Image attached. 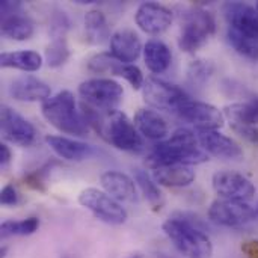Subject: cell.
I'll list each match as a JSON object with an SVG mask.
<instances>
[{
    "label": "cell",
    "instance_id": "ba28073f",
    "mask_svg": "<svg viewBox=\"0 0 258 258\" xmlns=\"http://www.w3.org/2000/svg\"><path fill=\"white\" fill-rule=\"evenodd\" d=\"M142 92H144L145 101L151 104L153 107L160 109V110L175 112V113L178 107L181 106V103L190 98L180 86L169 83L156 76L147 77L142 86Z\"/></svg>",
    "mask_w": 258,
    "mask_h": 258
},
{
    "label": "cell",
    "instance_id": "f546056e",
    "mask_svg": "<svg viewBox=\"0 0 258 258\" xmlns=\"http://www.w3.org/2000/svg\"><path fill=\"white\" fill-rule=\"evenodd\" d=\"M39 228L38 218H27L23 221H5L0 227V236L3 239L12 236H30Z\"/></svg>",
    "mask_w": 258,
    "mask_h": 258
},
{
    "label": "cell",
    "instance_id": "e575fe53",
    "mask_svg": "<svg viewBox=\"0 0 258 258\" xmlns=\"http://www.w3.org/2000/svg\"><path fill=\"white\" fill-rule=\"evenodd\" d=\"M70 29V20L65 12L56 11L50 20V35L51 36H65Z\"/></svg>",
    "mask_w": 258,
    "mask_h": 258
},
{
    "label": "cell",
    "instance_id": "277c9868",
    "mask_svg": "<svg viewBox=\"0 0 258 258\" xmlns=\"http://www.w3.org/2000/svg\"><path fill=\"white\" fill-rule=\"evenodd\" d=\"M184 23L178 38V45L186 53L200 50L216 30V21L203 8H192L183 14Z\"/></svg>",
    "mask_w": 258,
    "mask_h": 258
},
{
    "label": "cell",
    "instance_id": "b9f144b4",
    "mask_svg": "<svg viewBox=\"0 0 258 258\" xmlns=\"http://www.w3.org/2000/svg\"><path fill=\"white\" fill-rule=\"evenodd\" d=\"M255 9H257V12H258V3H257V5H255Z\"/></svg>",
    "mask_w": 258,
    "mask_h": 258
},
{
    "label": "cell",
    "instance_id": "5bb4252c",
    "mask_svg": "<svg viewBox=\"0 0 258 258\" xmlns=\"http://www.w3.org/2000/svg\"><path fill=\"white\" fill-rule=\"evenodd\" d=\"M2 35L15 39L26 41L33 35V23L23 12L20 2H2Z\"/></svg>",
    "mask_w": 258,
    "mask_h": 258
},
{
    "label": "cell",
    "instance_id": "8d00e7d4",
    "mask_svg": "<svg viewBox=\"0 0 258 258\" xmlns=\"http://www.w3.org/2000/svg\"><path fill=\"white\" fill-rule=\"evenodd\" d=\"M11 162V150L8 148V145L2 144L0 145V166L6 168Z\"/></svg>",
    "mask_w": 258,
    "mask_h": 258
},
{
    "label": "cell",
    "instance_id": "ab89813d",
    "mask_svg": "<svg viewBox=\"0 0 258 258\" xmlns=\"http://www.w3.org/2000/svg\"><path fill=\"white\" fill-rule=\"evenodd\" d=\"M6 255V248H2V251H0V258H5Z\"/></svg>",
    "mask_w": 258,
    "mask_h": 258
},
{
    "label": "cell",
    "instance_id": "4fadbf2b",
    "mask_svg": "<svg viewBox=\"0 0 258 258\" xmlns=\"http://www.w3.org/2000/svg\"><path fill=\"white\" fill-rule=\"evenodd\" d=\"M0 128L6 141L20 147H30L36 138L35 127L9 106L0 109Z\"/></svg>",
    "mask_w": 258,
    "mask_h": 258
},
{
    "label": "cell",
    "instance_id": "9c48e42d",
    "mask_svg": "<svg viewBox=\"0 0 258 258\" xmlns=\"http://www.w3.org/2000/svg\"><path fill=\"white\" fill-rule=\"evenodd\" d=\"M224 116L231 128L245 141L258 147V97L254 95L248 101L233 103L224 109Z\"/></svg>",
    "mask_w": 258,
    "mask_h": 258
},
{
    "label": "cell",
    "instance_id": "ac0fdd59",
    "mask_svg": "<svg viewBox=\"0 0 258 258\" xmlns=\"http://www.w3.org/2000/svg\"><path fill=\"white\" fill-rule=\"evenodd\" d=\"M100 183L107 195L119 203H138V192L135 181L118 171H107L100 177Z\"/></svg>",
    "mask_w": 258,
    "mask_h": 258
},
{
    "label": "cell",
    "instance_id": "74e56055",
    "mask_svg": "<svg viewBox=\"0 0 258 258\" xmlns=\"http://www.w3.org/2000/svg\"><path fill=\"white\" fill-rule=\"evenodd\" d=\"M242 249L248 258H258V242H248Z\"/></svg>",
    "mask_w": 258,
    "mask_h": 258
},
{
    "label": "cell",
    "instance_id": "7c38bea8",
    "mask_svg": "<svg viewBox=\"0 0 258 258\" xmlns=\"http://www.w3.org/2000/svg\"><path fill=\"white\" fill-rule=\"evenodd\" d=\"M177 113L187 122L194 124L197 130H218L224 125V113L204 101L198 100H186L178 107Z\"/></svg>",
    "mask_w": 258,
    "mask_h": 258
},
{
    "label": "cell",
    "instance_id": "8992f818",
    "mask_svg": "<svg viewBox=\"0 0 258 258\" xmlns=\"http://www.w3.org/2000/svg\"><path fill=\"white\" fill-rule=\"evenodd\" d=\"M79 94L85 104L109 113L121 101L124 89L110 79H89L79 86Z\"/></svg>",
    "mask_w": 258,
    "mask_h": 258
},
{
    "label": "cell",
    "instance_id": "ffe728a7",
    "mask_svg": "<svg viewBox=\"0 0 258 258\" xmlns=\"http://www.w3.org/2000/svg\"><path fill=\"white\" fill-rule=\"evenodd\" d=\"M9 92L18 101H45L50 98L51 89L38 77L23 76L11 83Z\"/></svg>",
    "mask_w": 258,
    "mask_h": 258
},
{
    "label": "cell",
    "instance_id": "d6a6232c",
    "mask_svg": "<svg viewBox=\"0 0 258 258\" xmlns=\"http://www.w3.org/2000/svg\"><path fill=\"white\" fill-rule=\"evenodd\" d=\"M113 74L119 76V77H124L132 85V88H135V89H141L144 86V83H145L142 71L136 65H133V63H122V62H119L115 67Z\"/></svg>",
    "mask_w": 258,
    "mask_h": 258
},
{
    "label": "cell",
    "instance_id": "8fae6325",
    "mask_svg": "<svg viewBox=\"0 0 258 258\" xmlns=\"http://www.w3.org/2000/svg\"><path fill=\"white\" fill-rule=\"evenodd\" d=\"M215 192L224 200L230 201H248L255 195V186L245 175L233 171H219L212 180Z\"/></svg>",
    "mask_w": 258,
    "mask_h": 258
},
{
    "label": "cell",
    "instance_id": "cb8c5ba5",
    "mask_svg": "<svg viewBox=\"0 0 258 258\" xmlns=\"http://www.w3.org/2000/svg\"><path fill=\"white\" fill-rule=\"evenodd\" d=\"M144 59H145V65L151 73L160 74L169 68L172 54L165 42L159 39H151L144 47Z\"/></svg>",
    "mask_w": 258,
    "mask_h": 258
},
{
    "label": "cell",
    "instance_id": "484cf974",
    "mask_svg": "<svg viewBox=\"0 0 258 258\" xmlns=\"http://www.w3.org/2000/svg\"><path fill=\"white\" fill-rule=\"evenodd\" d=\"M85 32L91 44H103L110 38V29L104 14L98 9H91L85 15Z\"/></svg>",
    "mask_w": 258,
    "mask_h": 258
},
{
    "label": "cell",
    "instance_id": "2e32d148",
    "mask_svg": "<svg viewBox=\"0 0 258 258\" xmlns=\"http://www.w3.org/2000/svg\"><path fill=\"white\" fill-rule=\"evenodd\" d=\"M197 132H198L197 135L198 142L206 150V153L218 159H227V160H237L243 156L240 145L234 139L219 133L218 130H197Z\"/></svg>",
    "mask_w": 258,
    "mask_h": 258
},
{
    "label": "cell",
    "instance_id": "44dd1931",
    "mask_svg": "<svg viewBox=\"0 0 258 258\" xmlns=\"http://www.w3.org/2000/svg\"><path fill=\"white\" fill-rule=\"evenodd\" d=\"M45 142L51 147V150L62 159L70 162H82L95 154V148L80 141H74L63 136H45Z\"/></svg>",
    "mask_w": 258,
    "mask_h": 258
},
{
    "label": "cell",
    "instance_id": "1f68e13d",
    "mask_svg": "<svg viewBox=\"0 0 258 258\" xmlns=\"http://www.w3.org/2000/svg\"><path fill=\"white\" fill-rule=\"evenodd\" d=\"M119 62L121 60H118L112 53H98L88 60V70L95 74H113V70Z\"/></svg>",
    "mask_w": 258,
    "mask_h": 258
},
{
    "label": "cell",
    "instance_id": "603a6c76",
    "mask_svg": "<svg viewBox=\"0 0 258 258\" xmlns=\"http://www.w3.org/2000/svg\"><path fill=\"white\" fill-rule=\"evenodd\" d=\"M153 178L156 183L166 187H184L194 183L195 172L187 166L172 165V166H162L154 169Z\"/></svg>",
    "mask_w": 258,
    "mask_h": 258
},
{
    "label": "cell",
    "instance_id": "f35d334b",
    "mask_svg": "<svg viewBox=\"0 0 258 258\" xmlns=\"http://www.w3.org/2000/svg\"><path fill=\"white\" fill-rule=\"evenodd\" d=\"M153 258H177V257L169 255V254H166V252H154V254H153Z\"/></svg>",
    "mask_w": 258,
    "mask_h": 258
},
{
    "label": "cell",
    "instance_id": "7402d4cb",
    "mask_svg": "<svg viewBox=\"0 0 258 258\" xmlns=\"http://www.w3.org/2000/svg\"><path fill=\"white\" fill-rule=\"evenodd\" d=\"M136 128L148 139H162L168 135V124L165 118L156 110L141 109L135 115Z\"/></svg>",
    "mask_w": 258,
    "mask_h": 258
},
{
    "label": "cell",
    "instance_id": "4dcf8cb0",
    "mask_svg": "<svg viewBox=\"0 0 258 258\" xmlns=\"http://www.w3.org/2000/svg\"><path fill=\"white\" fill-rule=\"evenodd\" d=\"M135 181L138 183V186L141 187L144 197L147 198V201L151 206H154V207H160L162 206V192L159 190L154 178H151L147 171L136 169L135 171Z\"/></svg>",
    "mask_w": 258,
    "mask_h": 258
},
{
    "label": "cell",
    "instance_id": "d590c367",
    "mask_svg": "<svg viewBox=\"0 0 258 258\" xmlns=\"http://www.w3.org/2000/svg\"><path fill=\"white\" fill-rule=\"evenodd\" d=\"M0 203L3 206H17L20 203V197H18V192L15 189V186L12 183L6 184L2 192H0Z\"/></svg>",
    "mask_w": 258,
    "mask_h": 258
},
{
    "label": "cell",
    "instance_id": "836d02e7",
    "mask_svg": "<svg viewBox=\"0 0 258 258\" xmlns=\"http://www.w3.org/2000/svg\"><path fill=\"white\" fill-rule=\"evenodd\" d=\"M53 165H56V163H54V162H48V163H45L42 168H39V169H36V171L27 174V175H24V183H26L30 189H33V190L44 192V190H45V180H47V177H48V174H50Z\"/></svg>",
    "mask_w": 258,
    "mask_h": 258
},
{
    "label": "cell",
    "instance_id": "52a82bcc",
    "mask_svg": "<svg viewBox=\"0 0 258 258\" xmlns=\"http://www.w3.org/2000/svg\"><path fill=\"white\" fill-rule=\"evenodd\" d=\"M209 218L213 224L227 228H245L258 221V212L243 201L218 200L210 206Z\"/></svg>",
    "mask_w": 258,
    "mask_h": 258
},
{
    "label": "cell",
    "instance_id": "6da1fadb",
    "mask_svg": "<svg viewBox=\"0 0 258 258\" xmlns=\"http://www.w3.org/2000/svg\"><path fill=\"white\" fill-rule=\"evenodd\" d=\"M207 160V153L198 147V138L189 128L175 130L168 141L156 145L148 157V163L154 169L172 165H198Z\"/></svg>",
    "mask_w": 258,
    "mask_h": 258
},
{
    "label": "cell",
    "instance_id": "60d3db41",
    "mask_svg": "<svg viewBox=\"0 0 258 258\" xmlns=\"http://www.w3.org/2000/svg\"><path fill=\"white\" fill-rule=\"evenodd\" d=\"M130 258H142V257H141V255H132Z\"/></svg>",
    "mask_w": 258,
    "mask_h": 258
},
{
    "label": "cell",
    "instance_id": "30bf717a",
    "mask_svg": "<svg viewBox=\"0 0 258 258\" xmlns=\"http://www.w3.org/2000/svg\"><path fill=\"white\" fill-rule=\"evenodd\" d=\"M79 203L88 209L97 219L110 224V225H121L127 221V212L118 201H115L110 195L89 187L82 190L79 195Z\"/></svg>",
    "mask_w": 258,
    "mask_h": 258
},
{
    "label": "cell",
    "instance_id": "f1b7e54d",
    "mask_svg": "<svg viewBox=\"0 0 258 258\" xmlns=\"http://www.w3.org/2000/svg\"><path fill=\"white\" fill-rule=\"evenodd\" d=\"M70 57V48L65 36H51V42L45 48V62L51 68L62 67Z\"/></svg>",
    "mask_w": 258,
    "mask_h": 258
},
{
    "label": "cell",
    "instance_id": "d4e9b609",
    "mask_svg": "<svg viewBox=\"0 0 258 258\" xmlns=\"http://www.w3.org/2000/svg\"><path fill=\"white\" fill-rule=\"evenodd\" d=\"M0 65L3 68H17L21 71H36L42 65V57L41 54L32 50L2 53Z\"/></svg>",
    "mask_w": 258,
    "mask_h": 258
},
{
    "label": "cell",
    "instance_id": "3957f363",
    "mask_svg": "<svg viewBox=\"0 0 258 258\" xmlns=\"http://www.w3.org/2000/svg\"><path fill=\"white\" fill-rule=\"evenodd\" d=\"M162 230L184 257L212 258L213 255V245L207 233L187 221L178 216L169 218L163 222Z\"/></svg>",
    "mask_w": 258,
    "mask_h": 258
},
{
    "label": "cell",
    "instance_id": "83f0119b",
    "mask_svg": "<svg viewBox=\"0 0 258 258\" xmlns=\"http://www.w3.org/2000/svg\"><path fill=\"white\" fill-rule=\"evenodd\" d=\"M213 73H215V65L210 60L197 59L190 62L187 67V83L195 89H201L210 80Z\"/></svg>",
    "mask_w": 258,
    "mask_h": 258
},
{
    "label": "cell",
    "instance_id": "4316f807",
    "mask_svg": "<svg viewBox=\"0 0 258 258\" xmlns=\"http://www.w3.org/2000/svg\"><path fill=\"white\" fill-rule=\"evenodd\" d=\"M227 38L228 42L231 44V47L243 57L249 59V60H258V39L248 36L245 33H240L234 29L228 27L227 32Z\"/></svg>",
    "mask_w": 258,
    "mask_h": 258
},
{
    "label": "cell",
    "instance_id": "e0dca14e",
    "mask_svg": "<svg viewBox=\"0 0 258 258\" xmlns=\"http://www.w3.org/2000/svg\"><path fill=\"white\" fill-rule=\"evenodd\" d=\"M136 24L147 33L157 35L165 32L172 23V12L166 6L154 2L142 3L135 15Z\"/></svg>",
    "mask_w": 258,
    "mask_h": 258
},
{
    "label": "cell",
    "instance_id": "5b68a950",
    "mask_svg": "<svg viewBox=\"0 0 258 258\" xmlns=\"http://www.w3.org/2000/svg\"><path fill=\"white\" fill-rule=\"evenodd\" d=\"M104 139L113 147L128 153H141L144 150V142L138 133L136 125L128 116L119 110H112L106 119Z\"/></svg>",
    "mask_w": 258,
    "mask_h": 258
},
{
    "label": "cell",
    "instance_id": "9a60e30c",
    "mask_svg": "<svg viewBox=\"0 0 258 258\" xmlns=\"http://www.w3.org/2000/svg\"><path fill=\"white\" fill-rule=\"evenodd\" d=\"M224 15L230 29L258 39L257 9L243 2H227L224 5Z\"/></svg>",
    "mask_w": 258,
    "mask_h": 258
},
{
    "label": "cell",
    "instance_id": "d6986e66",
    "mask_svg": "<svg viewBox=\"0 0 258 258\" xmlns=\"http://www.w3.org/2000/svg\"><path fill=\"white\" fill-rule=\"evenodd\" d=\"M112 54L122 63L135 62L142 51V44L138 33L132 29H119L110 38Z\"/></svg>",
    "mask_w": 258,
    "mask_h": 258
},
{
    "label": "cell",
    "instance_id": "7a4b0ae2",
    "mask_svg": "<svg viewBox=\"0 0 258 258\" xmlns=\"http://www.w3.org/2000/svg\"><path fill=\"white\" fill-rule=\"evenodd\" d=\"M44 118L59 132L74 136H86L89 125L77 110L76 98L70 91H60L45 100L41 106Z\"/></svg>",
    "mask_w": 258,
    "mask_h": 258
}]
</instances>
